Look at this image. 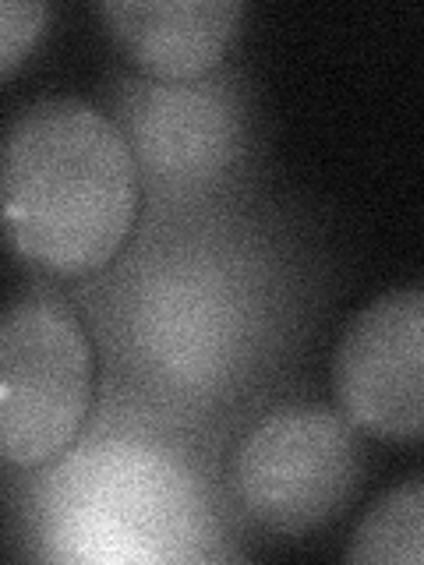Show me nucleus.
Wrapping results in <instances>:
<instances>
[{
	"mask_svg": "<svg viewBox=\"0 0 424 565\" xmlns=\"http://www.w3.org/2000/svg\"><path fill=\"white\" fill-rule=\"evenodd\" d=\"M138 199L131 141L93 103L35 99L0 135V234L35 269H103L128 241Z\"/></svg>",
	"mask_w": 424,
	"mask_h": 565,
	"instance_id": "f257e3e1",
	"label": "nucleus"
},
{
	"mask_svg": "<svg viewBox=\"0 0 424 565\" xmlns=\"http://www.w3.org/2000/svg\"><path fill=\"white\" fill-rule=\"evenodd\" d=\"M93 343L64 297L29 290L0 308V463L40 467L82 431Z\"/></svg>",
	"mask_w": 424,
	"mask_h": 565,
	"instance_id": "f03ea898",
	"label": "nucleus"
},
{
	"mask_svg": "<svg viewBox=\"0 0 424 565\" xmlns=\"http://www.w3.org/2000/svg\"><path fill=\"white\" fill-rule=\"evenodd\" d=\"M358 473L353 424L329 406H283L262 417L234 459L244 509L276 534L329 523L347 505Z\"/></svg>",
	"mask_w": 424,
	"mask_h": 565,
	"instance_id": "7ed1b4c3",
	"label": "nucleus"
},
{
	"mask_svg": "<svg viewBox=\"0 0 424 565\" xmlns=\"http://www.w3.org/2000/svg\"><path fill=\"white\" fill-rule=\"evenodd\" d=\"M332 393L358 431L411 441L424 428V294L389 290L358 311L332 358Z\"/></svg>",
	"mask_w": 424,
	"mask_h": 565,
	"instance_id": "20e7f679",
	"label": "nucleus"
},
{
	"mask_svg": "<svg viewBox=\"0 0 424 565\" xmlns=\"http://www.w3.org/2000/svg\"><path fill=\"white\" fill-rule=\"evenodd\" d=\"M128 57L163 82H194L234 43L241 0H103L96 8Z\"/></svg>",
	"mask_w": 424,
	"mask_h": 565,
	"instance_id": "39448f33",
	"label": "nucleus"
},
{
	"mask_svg": "<svg viewBox=\"0 0 424 565\" xmlns=\"http://www.w3.org/2000/svg\"><path fill=\"white\" fill-rule=\"evenodd\" d=\"M347 562L421 565L424 562V481L411 477L385 491L358 523L347 547Z\"/></svg>",
	"mask_w": 424,
	"mask_h": 565,
	"instance_id": "423d86ee",
	"label": "nucleus"
},
{
	"mask_svg": "<svg viewBox=\"0 0 424 565\" xmlns=\"http://www.w3.org/2000/svg\"><path fill=\"white\" fill-rule=\"evenodd\" d=\"M50 8L43 0H0V78L29 57L46 29Z\"/></svg>",
	"mask_w": 424,
	"mask_h": 565,
	"instance_id": "0eeeda50",
	"label": "nucleus"
}]
</instances>
